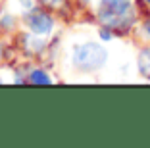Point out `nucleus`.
Segmentation results:
<instances>
[{
    "label": "nucleus",
    "mask_w": 150,
    "mask_h": 148,
    "mask_svg": "<svg viewBox=\"0 0 150 148\" xmlns=\"http://www.w3.org/2000/svg\"><path fill=\"white\" fill-rule=\"evenodd\" d=\"M12 23H13V18H10V16H4L2 18V25L8 29V27H12Z\"/></svg>",
    "instance_id": "423d86ee"
},
{
    "label": "nucleus",
    "mask_w": 150,
    "mask_h": 148,
    "mask_svg": "<svg viewBox=\"0 0 150 148\" xmlns=\"http://www.w3.org/2000/svg\"><path fill=\"white\" fill-rule=\"evenodd\" d=\"M108 60L106 48H102L98 42H85L73 48V64L81 71H94L100 69Z\"/></svg>",
    "instance_id": "f03ea898"
},
{
    "label": "nucleus",
    "mask_w": 150,
    "mask_h": 148,
    "mask_svg": "<svg viewBox=\"0 0 150 148\" xmlns=\"http://www.w3.org/2000/svg\"><path fill=\"white\" fill-rule=\"evenodd\" d=\"M139 69L144 77H150V48H144L139 56Z\"/></svg>",
    "instance_id": "20e7f679"
},
{
    "label": "nucleus",
    "mask_w": 150,
    "mask_h": 148,
    "mask_svg": "<svg viewBox=\"0 0 150 148\" xmlns=\"http://www.w3.org/2000/svg\"><path fill=\"white\" fill-rule=\"evenodd\" d=\"M100 37H102L104 40H110V39H112V33H110L108 29H102V31H100Z\"/></svg>",
    "instance_id": "0eeeda50"
},
{
    "label": "nucleus",
    "mask_w": 150,
    "mask_h": 148,
    "mask_svg": "<svg viewBox=\"0 0 150 148\" xmlns=\"http://www.w3.org/2000/svg\"><path fill=\"white\" fill-rule=\"evenodd\" d=\"M144 29H146V33H148V35H150V19H148V21H146V25H144Z\"/></svg>",
    "instance_id": "6e6552de"
},
{
    "label": "nucleus",
    "mask_w": 150,
    "mask_h": 148,
    "mask_svg": "<svg viewBox=\"0 0 150 148\" xmlns=\"http://www.w3.org/2000/svg\"><path fill=\"white\" fill-rule=\"evenodd\" d=\"M46 2H48V4H58L60 0H46Z\"/></svg>",
    "instance_id": "1a4fd4ad"
},
{
    "label": "nucleus",
    "mask_w": 150,
    "mask_h": 148,
    "mask_svg": "<svg viewBox=\"0 0 150 148\" xmlns=\"http://www.w3.org/2000/svg\"><path fill=\"white\" fill-rule=\"evenodd\" d=\"M98 18L108 29L121 31L133 23L131 0H102Z\"/></svg>",
    "instance_id": "f257e3e1"
},
{
    "label": "nucleus",
    "mask_w": 150,
    "mask_h": 148,
    "mask_svg": "<svg viewBox=\"0 0 150 148\" xmlns=\"http://www.w3.org/2000/svg\"><path fill=\"white\" fill-rule=\"evenodd\" d=\"M146 2H148V4H150V0H146Z\"/></svg>",
    "instance_id": "9d476101"
},
{
    "label": "nucleus",
    "mask_w": 150,
    "mask_h": 148,
    "mask_svg": "<svg viewBox=\"0 0 150 148\" xmlns=\"http://www.w3.org/2000/svg\"><path fill=\"white\" fill-rule=\"evenodd\" d=\"M27 25L33 33L37 35H48L50 31H52V18H50L48 13L44 12H33L27 16Z\"/></svg>",
    "instance_id": "7ed1b4c3"
},
{
    "label": "nucleus",
    "mask_w": 150,
    "mask_h": 148,
    "mask_svg": "<svg viewBox=\"0 0 150 148\" xmlns=\"http://www.w3.org/2000/svg\"><path fill=\"white\" fill-rule=\"evenodd\" d=\"M29 83H33V85H48L50 77L44 73L42 69H35L31 75H29Z\"/></svg>",
    "instance_id": "39448f33"
}]
</instances>
